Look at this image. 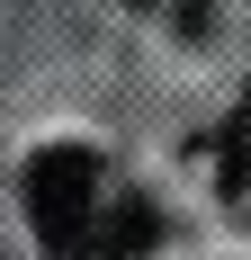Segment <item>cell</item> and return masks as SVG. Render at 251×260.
Segmentation results:
<instances>
[{"mask_svg": "<svg viewBox=\"0 0 251 260\" xmlns=\"http://www.w3.org/2000/svg\"><path fill=\"white\" fill-rule=\"evenodd\" d=\"M99 207H108V171H99V153L54 144V153L27 161V224H36V242H45L54 260L81 251V234L99 224Z\"/></svg>", "mask_w": 251, "mask_h": 260, "instance_id": "obj_1", "label": "cell"}, {"mask_svg": "<svg viewBox=\"0 0 251 260\" xmlns=\"http://www.w3.org/2000/svg\"><path fill=\"white\" fill-rule=\"evenodd\" d=\"M144 242H152V207H144V198H117V188H108L99 224L81 234V251H72V260H144Z\"/></svg>", "mask_w": 251, "mask_h": 260, "instance_id": "obj_2", "label": "cell"}, {"mask_svg": "<svg viewBox=\"0 0 251 260\" xmlns=\"http://www.w3.org/2000/svg\"><path fill=\"white\" fill-rule=\"evenodd\" d=\"M225 198H233V215L251 224V81H242V99H233V126H225Z\"/></svg>", "mask_w": 251, "mask_h": 260, "instance_id": "obj_3", "label": "cell"}]
</instances>
